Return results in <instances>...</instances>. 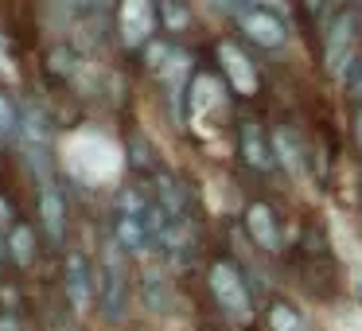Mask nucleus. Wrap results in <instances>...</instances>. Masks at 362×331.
Returning a JSON list of instances; mask_svg holds the SVG:
<instances>
[{"mask_svg": "<svg viewBox=\"0 0 362 331\" xmlns=\"http://www.w3.org/2000/svg\"><path fill=\"white\" fill-rule=\"evenodd\" d=\"M125 149H129V168H133V172H141L144 175V180H148V175L152 172H156V152H152V144L148 141H144V137H129V141H125Z\"/></svg>", "mask_w": 362, "mask_h": 331, "instance_id": "nucleus-23", "label": "nucleus"}, {"mask_svg": "<svg viewBox=\"0 0 362 331\" xmlns=\"http://www.w3.org/2000/svg\"><path fill=\"white\" fill-rule=\"evenodd\" d=\"M20 222V214H16V207L8 203V195H4V191H0V230H4V234H8L12 226H16Z\"/></svg>", "mask_w": 362, "mask_h": 331, "instance_id": "nucleus-27", "label": "nucleus"}, {"mask_svg": "<svg viewBox=\"0 0 362 331\" xmlns=\"http://www.w3.org/2000/svg\"><path fill=\"white\" fill-rule=\"evenodd\" d=\"M351 141H354V149H358V156H362V105L351 110Z\"/></svg>", "mask_w": 362, "mask_h": 331, "instance_id": "nucleus-29", "label": "nucleus"}, {"mask_svg": "<svg viewBox=\"0 0 362 331\" xmlns=\"http://www.w3.org/2000/svg\"><path fill=\"white\" fill-rule=\"evenodd\" d=\"M35 214H40V230L55 250H66V230H71V219H66V199L55 183H40V199H35Z\"/></svg>", "mask_w": 362, "mask_h": 331, "instance_id": "nucleus-11", "label": "nucleus"}, {"mask_svg": "<svg viewBox=\"0 0 362 331\" xmlns=\"http://www.w3.org/2000/svg\"><path fill=\"white\" fill-rule=\"evenodd\" d=\"M269 144H273V156H276V172H284L288 180H300L308 172V144L300 141L296 129L273 125L269 129Z\"/></svg>", "mask_w": 362, "mask_h": 331, "instance_id": "nucleus-12", "label": "nucleus"}, {"mask_svg": "<svg viewBox=\"0 0 362 331\" xmlns=\"http://www.w3.org/2000/svg\"><path fill=\"white\" fill-rule=\"evenodd\" d=\"M230 24H234L238 40L257 47V51H284L292 40L288 20L269 12V8H257L250 0H234V4H230Z\"/></svg>", "mask_w": 362, "mask_h": 331, "instance_id": "nucleus-3", "label": "nucleus"}, {"mask_svg": "<svg viewBox=\"0 0 362 331\" xmlns=\"http://www.w3.org/2000/svg\"><path fill=\"white\" fill-rule=\"evenodd\" d=\"M206 292H211L214 308H218L230 323H238V327L257 323L261 312H257V300H253V292H250V281H245V273L230 257L206 261Z\"/></svg>", "mask_w": 362, "mask_h": 331, "instance_id": "nucleus-2", "label": "nucleus"}, {"mask_svg": "<svg viewBox=\"0 0 362 331\" xmlns=\"http://www.w3.org/2000/svg\"><path fill=\"white\" fill-rule=\"evenodd\" d=\"M74 71H78V51L71 43H55L47 51V74H55L59 82H71Z\"/></svg>", "mask_w": 362, "mask_h": 331, "instance_id": "nucleus-21", "label": "nucleus"}, {"mask_svg": "<svg viewBox=\"0 0 362 331\" xmlns=\"http://www.w3.org/2000/svg\"><path fill=\"white\" fill-rule=\"evenodd\" d=\"M35 261H40V230L28 219H20L16 226L8 230V265L32 269Z\"/></svg>", "mask_w": 362, "mask_h": 331, "instance_id": "nucleus-14", "label": "nucleus"}, {"mask_svg": "<svg viewBox=\"0 0 362 331\" xmlns=\"http://www.w3.org/2000/svg\"><path fill=\"white\" fill-rule=\"evenodd\" d=\"M343 8H362V0H323V8L315 12V28H323L335 12H343Z\"/></svg>", "mask_w": 362, "mask_h": 331, "instance_id": "nucleus-25", "label": "nucleus"}, {"mask_svg": "<svg viewBox=\"0 0 362 331\" xmlns=\"http://www.w3.org/2000/svg\"><path fill=\"white\" fill-rule=\"evenodd\" d=\"M98 312L110 323H121L129 312V273H125V253L121 245L105 242V253L98 261Z\"/></svg>", "mask_w": 362, "mask_h": 331, "instance_id": "nucleus-4", "label": "nucleus"}, {"mask_svg": "<svg viewBox=\"0 0 362 331\" xmlns=\"http://www.w3.org/2000/svg\"><path fill=\"white\" fill-rule=\"evenodd\" d=\"M242 230H245V238H250L261 253H269V257H281V253H284V230H281V214H276L273 203H265V199L245 203Z\"/></svg>", "mask_w": 362, "mask_h": 331, "instance_id": "nucleus-9", "label": "nucleus"}, {"mask_svg": "<svg viewBox=\"0 0 362 331\" xmlns=\"http://www.w3.org/2000/svg\"><path fill=\"white\" fill-rule=\"evenodd\" d=\"M358 207H362V180H358Z\"/></svg>", "mask_w": 362, "mask_h": 331, "instance_id": "nucleus-32", "label": "nucleus"}, {"mask_svg": "<svg viewBox=\"0 0 362 331\" xmlns=\"http://www.w3.org/2000/svg\"><path fill=\"white\" fill-rule=\"evenodd\" d=\"M148 195L172 222L195 219V195H191L187 183H183L175 172H168V168H156V172L148 175Z\"/></svg>", "mask_w": 362, "mask_h": 331, "instance_id": "nucleus-10", "label": "nucleus"}, {"mask_svg": "<svg viewBox=\"0 0 362 331\" xmlns=\"http://www.w3.org/2000/svg\"><path fill=\"white\" fill-rule=\"evenodd\" d=\"M320 63L335 82L362 63V8H343L320 28Z\"/></svg>", "mask_w": 362, "mask_h": 331, "instance_id": "nucleus-1", "label": "nucleus"}, {"mask_svg": "<svg viewBox=\"0 0 362 331\" xmlns=\"http://www.w3.org/2000/svg\"><path fill=\"white\" fill-rule=\"evenodd\" d=\"M175 51H180V47H175V40H168V35H152V40L136 51V59H141V66L148 74H160L175 59Z\"/></svg>", "mask_w": 362, "mask_h": 331, "instance_id": "nucleus-19", "label": "nucleus"}, {"mask_svg": "<svg viewBox=\"0 0 362 331\" xmlns=\"http://www.w3.org/2000/svg\"><path fill=\"white\" fill-rule=\"evenodd\" d=\"M0 331H24L20 312H0Z\"/></svg>", "mask_w": 362, "mask_h": 331, "instance_id": "nucleus-30", "label": "nucleus"}, {"mask_svg": "<svg viewBox=\"0 0 362 331\" xmlns=\"http://www.w3.org/2000/svg\"><path fill=\"white\" fill-rule=\"evenodd\" d=\"M156 20L168 40H180V35H187L195 28V8L187 0H156Z\"/></svg>", "mask_w": 362, "mask_h": 331, "instance_id": "nucleus-17", "label": "nucleus"}, {"mask_svg": "<svg viewBox=\"0 0 362 331\" xmlns=\"http://www.w3.org/2000/svg\"><path fill=\"white\" fill-rule=\"evenodd\" d=\"M250 4H257V8H269V12H276V16L292 20V8H288V0H250Z\"/></svg>", "mask_w": 362, "mask_h": 331, "instance_id": "nucleus-28", "label": "nucleus"}, {"mask_svg": "<svg viewBox=\"0 0 362 331\" xmlns=\"http://www.w3.org/2000/svg\"><path fill=\"white\" fill-rule=\"evenodd\" d=\"M234 149H238V160H242L245 172H253V175L276 172V156H273V144H269V129L261 125V117L242 113V117L234 121Z\"/></svg>", "mask_w": 362, "mask_h": 331, "instance_id": "nucleus-7", "label": "nucleus"}, {"mask_svg": "<svg viewBox=\"0 0 362 331\" xmlns=\"http://www.w3.org/2000/svg\"><path fill=\"white\" fill-rule=\"evenodd\" d=\"M343 90H346V98H351V105H362V63L354 66L351 74H346Z\"/></svg>", "mask_w": 362, "mask_h": 331, "instance_id": "nucleus-26", "label": "nucleus"}, {"mask_svg": "<svg viewBox=\"0 0 362 331\" xmlns=\"http://www.w3.org/2000/svg\"><path fill=\"white\" fill-rule=\"evenodd\" d=\"M156 0H117L113 8V32L129 51H141L144 43L156 35Z\"/></svg>", "mask_w": 362, "mask_h": 331, "instance_id": "nucleus-8", "label": "nucleus"}, {"mask_svg": "<svg viewBox=\"0 0 362 331\" xmlns=\"http://www.w3.org/2000/svg\"><path fill=\"white\" fill-rule=\"evenodd\" d=\"M63 292L74 315H90L98 308V265L82 245L63 250Z\"/></svg>", "mask_w": 362, "mask_h": 331, "instance_id": "nucleus-5", "label": "nucleus"}, {"mask_svg": "<svg viewBox=\"0 0 362 331\" xmlns=\"http://www.w3.org/2000/svg\"><path fill=\"white\" fill-rule=\"evenodd\" d=\"M148 207H152L148 180L125 183V187H117V195H113V214H125V219H144V211H148Z\"/></svg>", "mask_w": 362, "mask_h": 331, "instance_id": "nucleus-18", "label": "nucleus"}, {"mask_svg": "<svg viewBox=\"0 0 362 331\" xmlns=\"http://www.w3.org/2000/svg\"><path fill=\"white\" fill-rule=\"evenodd\" d=\"M320 8H323V0H304V12H308L312 20H315V12H320Z\"/></svg>", "mask_w": 362, "mask_h": 331, "instance_id": "nucleus-31", "label": "nucleus"}, {"mask_svg": "<svg viewBox=\"0 0 362 331\" xmlns=\"http://www.w3.org/2000/svg\"><path fill=\"white\" fill-rule=\"evenodd\" d=\"M0 312H24V292L16 281H0Z\"/></svg>", "mask_w": 362, "mask_h": 331, "instance_id": "nucleus-24", "label": "nucleus"}, {"mask_svg": "<svg viewBox=\"0 0 362 331\" xmlns=\"http://www.w3.org/2000/svg\"><path fill=\"white\" fill-rule=\"evenodd\" d=\"M20 141V102L0 86V144Z\"/></svg>", "mask_w": 362, "mask_h": 331, "instance_id": "nucleus-22", "label": "nucleus"}, {"mask_svg": "<svg viewBox=\"0 0 362 331\" xmlns=\"http://www.w3.org/2000/svg\"><path fill=\"white\" fill-rule=\"evenodd\" d=\"M300 257L304 261L331 257V238H327V230H323L320 222H308V226L300 230Z\"/></svg>", "mask_w": 362, "mask_h": 331, "instance_id": "nucleus-20", "label": "nucleus"}, {"mask_svg": "<svg viewBox=\"0 0 362 331\" xmlns=\"http://www.w3.org/2000/svg\"><path fill=\"white\" fill-rule=\"evenodd\" d=\"M261 320H265L269 331H312L304 320V312L284 296H269L265 308H261Z\"/></svg>", "mask_w": 362, "mask_h": 331, "instance_id": "nucleus-16", "label": "nucleus"}, {"mask_svg": "<svg viewBox=\"0 0 362 331\" xmlns=\"http://www.w3.org/2000/svg\"><path fill=\"white\" fill-rule=\"evenodd\" d=\"M110 238L121 245V253H125V257H148V253L156 250V242H152L144 219H125V214H113Z\"/></svg>", "mask_w": 362, "mask_h": 331, "instance_id": "nucleus-13", "label": "nucleus"}, {"mask_svg": "<svg viewBox=\"0 0 362 331\" xmlns=\"http://www.w3.org/2000/svg\"><path fill=\"white\" fill-rule=\"evenodd\" d=\"M51 141V113L35 102H20V144L43 149Z\"/></svg>", "mask_w": 362, "mask_h": 331, "instance_id": "nucleus-15", "label": "nucleus"}, {"mask_svg": "<svg viewBox=\"0 0 362 331\" xmlns=\"http://www.w3.org/2000/svg\"><path fill=\"white\" fill-rule=\"evenodd\" d=\"M214 63H218L222 79H226L230 94L253 102L261 94V66L253 63V55L242 47V40H218L214 43Z\"/></svg>", "mask_w": 362, "mask_h": 331, "instance_id": "nucleus-6", "label": "nucleus"}]
</instances>
